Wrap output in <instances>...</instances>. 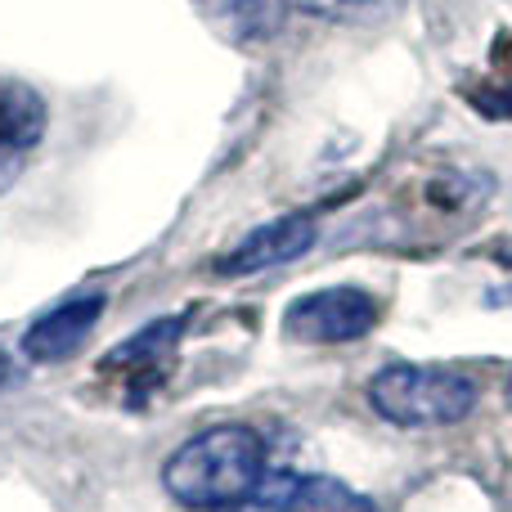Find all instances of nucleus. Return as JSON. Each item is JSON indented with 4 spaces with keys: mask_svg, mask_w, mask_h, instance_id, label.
Listing matches in <instances>:
<instances>
[{
    "mask_svg": "<svg viewBox=\"0 0 512 512\" xmlns=\"http://www.w3.org/2000/svg\"><path fill=\"white\" fill-rule=\"evenodd\" d=\"M369 405L396 427H454L477 409V382L450 364H387L369 378Z\"/></svg>",
    "mask_w": 512,
    "mask_h": 512,
    "instance_id": "obj_2",
    "label": "nucleus"
},
{
    "mask_svg": "<svg viewBox=\"0 0 512 512\" xmlns=\"http://www.w3.org/2000/svg\"><path fill=\"white\" fill-rule=\"evenodd\" d=\"M203 23L221 36L225 45H261L283 27V0H194Z\"/></svg>",
    "mask_w": 512,
    "mask_h": 512,
    "instance_id": "obj_6",
    "label": "nucleus"
},
{
    "mask_svg": "<svg viewBox=\"0 0 512 512\" xmlns=\"http://www.w3.org/2000/svg\"><path fill=\"white\" fill-rule=\"evenodd\" d=\"M45 104L27 86H0V189L14 180L23 153L41 140Z\"/></svg>",
    "mask_w": 512,
    "mask_h": 512,
    "instance_id": "obj_7",
    "label": "nucleus"
},
{
    "mask_svg": "<svg viewBox=\"0 0 512 512\" xmlns=\"http://www.w3.org/2000/svg\"><path fill=\"white\" fill-rule=\"evenodd\" d=\"M104 306L108 301L95 292V297H72V301H63V306L45 310L23 333V355L27 360H41V364L77 355L81 346H86V337L95 333V324L104 319Z\"/></svg>",
    "mask_w": 512,
    "mask_h": 512,
    "instance_id": "obj_5",
    "label": "nucleus"
},
{
    "mask_svg": "<svg viewBox=\"0 0 512 512\" xmlns=\"http://www.w3.org/2000/svg\"><path fill=\"white\" fill-rule=\"evenodd\" d=\"M265 441L243 423H221L189 436L162 468V486L194 512H225L248 504L265 486Z\"/></svg>",
    "mask_w": 512,
    "mask_h": 512,
    "instance_id": "obj_1",
    "label": "nucleus"
},
{
    "mask_svg": "<svg viewBox=\"0 0 512 512\" xmlns=\"http://www.w3.org/2000/svg\"><path fill=\"white\" fill-rule=\"evenodd\" d=\"M378 319L382 306L373 292L355 288V283H337V288H319L292 301L283 315V337L310 346H346L369 337Z\"/></svg>",
    "mask_w": 512,
    "mask_h": 512,
    "instance_id": "obj_3",
    "label": "nucleus"
},
{
    "mask_svg": "<svg viewBox=\"0 0 512 512\" xmlns=\"http://www.w3.org/2000/svg\"><path fill=\"white\" fill-rule=\"evenodd\" d=\"M472 104L486 117H512V68H495L481 90H472Z\"/></svg>",
    "mask_w": 512,
    "mask_h": 512,
    "instance_id": "obj_11",
    "label": "nucleus"
},
{
    "mask_svg": "<svg viewBox=\"0 0 512 512\" xmlns=\"http://www.w3.org/2000/svg\"><path fill=\"white\" fill-rule=\"evenodd\" d=\"M180 328H185V315L149 324L144 333H135L131 342L117 346V351L108 355V369H126V378H131V373H144V369H158V360L171 351V346H176Z\"/></svg>",
    "mask_w": 512,
    "mask_h": 512,
    "instance_id": "obj_9",
    "label": "nucleus"
},
{
    "mask_svg": "<svg viewBox=\"0 0 512 512\" xmlns=\"http://www.w3.org/2000/svg\"><path fill=\"white\" fill-rule=\"evenodd\" d=\"M297 5L333 23H373V18L396 14L400 0H297Z\"/></svg>",
    "mask_w": 512,
    "mask_h": 512,
    "instance_id": "obj_10",
    "label": "nucleus"
},
{
    "mask_svg": "<svg viewBox=\"0 0 512 512\" xmlns=\"http://www.w3.org/2000/svg\"><path fill=\"white\" fill-rule=\"evenodd\" d=\"M508 405H512V378H508Z\"/></svg>",
    "mask_w": 512,
    "mask_h": 512,
    "instance_id": "obj_13",
    "label": "nucleus"
},
{
    "mask_svg": "<svg viewBox=\"0 0 512 512\" xmlns=\"http://www.w3.org/2000/svg\"><path fill=\"white\" fill-rule=\"evenodd\" d=\"M9 378H14V364H9V360H5V355H0V387H5V382H9Z\"/></svg>",
    "mask_w": 512,
    "mask_h": 512,
    "instance_id": "obj_12",
    "label": "nucleus"
},
{
    "mask_svg": "<svg viewBox=\"0 0 512 512\" xmlns=\"http://www.w3.org/2000/svg\"><path fill=\"white\" fill-rule=\"evenodd\" d=\"M315 234H319V225L310 221L306 212L265 221V225H256L252 234H243V239L234 243L221 261H216V274H225V279H248V274L288 265V261H297L310 243H315Z\"/></svg>",
    "mask_w": 512,
    "mask_h": 512,
    "instance_id": "obj_4",
    "label": "nucleus"
},
{
    "mask_svg": "<svg viewBox=\"0 0 512 512\" xmlns=\"http://www.w3.org/2000/svg\"><path fill=\"white\" fill-rule=\"evenodd\" d=\"M283 512H378L360 490L333 477H288Z\"/></svg>",
    "mask_w": 512,
    "mask_h": 512,
    "instance_id": "obj_8",
    "label": "nucleus"
}]
</instances>
